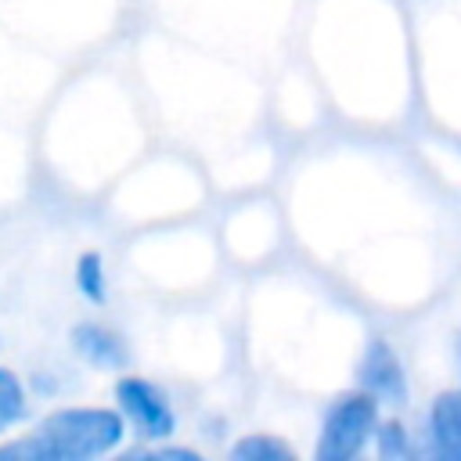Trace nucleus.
I'll return each mask as SVG.
<instances>
[{
  "instance_id": "obj_1",
  "label": "nucleus",
  "mask_w": 461,
  "mask_h": 461,
  "mask_svg": "<svg viewBox=\"0 0 461 461\" xmlns=\"http://www.w3.org/2000/svg\"><path fill=\"white\" fill-rule=\"evenodd\" d=\"M126 439L133 436L115 403H61L0 439V461H101L122 454Z\"/></svg>"
},
{
  "instance_id": "obj_2",
  "label": "nucleus",
  "mask_w": 461,
  "mask_h": 461,
  "mask_svg": "<svg viewBox=\"0 0 461 461\" xmlns=\"http://www.w3.org/2000/svg\"><path fill=\"white\" fill-rule=\"evenodd\" d=\"M378 421H382V403L367 389L357 385V389L339 393L321 414L313 457L317 461H353V457H360L375 443Z\"/></svg>"
},
{
  "instance_id": "obj_3",
  "label": "nucleus",
  "mask_w": 461,
  "mask_h": 461,
  "mask_svg": "<svg viewBox=\"0 0 461 461\" xmlns=\"http://www.w3.org/2000/svg\"><path fill=\"white\" fill-rule=\"evenodd\" d=\"M112 403L122 414V421L130 425V436L137 443L173 439L176 429H180V414H176L173 396L148 375L122 371L112 382Z\"/></svg>"
},
{
  "instance_id": "obj_4",
  "label": "nucleus",
  "mask_w": 461,
  "mask_h": 461,
  "mask_svg": "<svg viewBox=\"0 0 461 461\" xmlns=\"http://www.w3.org/2000/svg\"><path fill=\"white\" fill-rule=\"evenodd\" d=\"M68 353L83 367L104 371V375H122L130 371V360H133L130 339L115 324L97 321V317H83L68 328Z\"/></svg>"
},
{
  "instance_id": "obj_5",
  "label": "nucleus",
  "mask_w": 461,
  "mask_h": 461,
  "mask_svg": "<svg viewBox=\"0 0 461 461\" xmlns=\"http://www.w3.org/2000/svg\"><path fill=\"white\" fill-rule=\"evenodd\" d=\"M357 385L367 389L378 403L385 407H403L407 403V371L400 353L385 339H371L357 360Z\"/></svg>"
},
{
  "instance_id": "obj_6",
  "label": "nucleus",
  "mask_w": 461,
  "mask_h": 461,
  "mask_svg": "<svg viewBox=\"0 0 461 461\" xmlns=\"http://www.w3.org/2000/svg\"><path fill=\"white\" fill-rule=\"evenodd\" d=\"M429 443L436 457L461 461V389H447L429 407Z\"/></svg>"
},
{
  "instance_id": "obj_7",
  "label": "nucleus",
  "mask_w": 461,
  "mask_h": 461,
  "mask_svg": "<svg viewBox=\"0 0 461 461\" xmlns=\"http://www.w3.org/2000/svg\"><path fill=\"white\" fill-rule=\"evenodd\" d=\"M29 414H32V393L25 385V375H18L11 364H0V439L22 429Z\"/></svg>"
},
{
  "instance_id": "obj_8",
  "label": "nucleus",
  "mask_w": 461,
  "mask_h": 461,
  "mask_svg": "<svg viewBox=\"0 0 461 461\" xmlns=\"http://www.w3.org/2000/svg\"><path fill=\"white\" fill-rule=\"evenodd\" d=\"M230 461H295V447L274 432H241L227 443Z\"/></svg>"
},
{
  "instance_id": "obj_9",
  "label": "nucleus",
  "mask_w": 461,
  "mask_h": 461,
  "mask_svg": "<svg viewBox=\"0 0 461 461\" xmlns=\"http://www.w3.org/2000/svg\"><path fill=\"white\" fill-rule=\"evenodd\" d=\"M72 285H76L79 299H86L90 306H104L108 303V267H104V256L97 249H86V252L76 256Z\"/></svg>"
},
{
  "instance_id": "obj_10",
  "label": "nucleus",
  "mask_w": 461,
  "mask_h": 461,
  "mask_svg": "<svg viewBox=\"0 0 461 461\" xmlns=\"http://www.w3.org/2000/svg\"><path fill=\"white\" fill-rule=\"evenodd\" d=\"M25 385H29V393H32V400H58V396L72 385V378H68V371L58 367V364H36V367H29Z\"/></svg>"
},
{
  "instance_id": "obj_11",
  "label": "nucleus",
  "mask_w": 461,
  "mask_h": 461,
  "mask_svg": "<svg viewBox=\"0 0 461 461\" xmlns=\"http://www.w3.org/2000/svg\"><path fill=\"white\" fill-rule=\"evenodd\" d=\"M375 450H378V457H385V461L411 457V436H407L403 421H396V418L378 421V432H375Z\"/></svg>"
},
{
  "instance_id": "obj_12",
  "label": "nucleus",
  "mask_w": 461,
  "mask_h": 461,
  "mask_svg": "<svg viewBox=\"0 0 461 461\" xmlns=\"http://www.w3.org/2000/svg\"><path fill=\"white\" fill-rule=\"evenodd\" d=\"M133 457H155V461H202V450L173 443V439H158V443H137L133 450H126Z\"/></svg>"
},
{
  "instance_id": "obj_13",
  "label": "nucleus",
  "mask_w": 461,
  "mask_h": 461,
  "mask_svg": "<svg viewBox=\"0 0 461 461\" xmlns=\"http://www.w3.org/2000/svg\"><path fill=\"white\" fill-rule=\"evenodd\" d=\"M0 346H4V335H0Z\"/></svg>"
}]
</instances>
